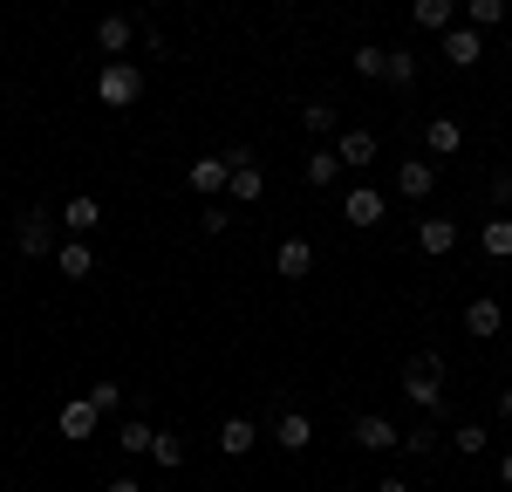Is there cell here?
<instances>
[{
    "instance_id": "1",
    "label": "cell",
    "mask_w": 512,
    "mask_h": 492,
    "mask_svg": "<svg viewBox=\"0 0 512 492\" xmlns=\"http://www.w3.org/2000/svg\"><path fill=\"white\" fill-rule=\"evenodd\" d=\"M403 404H417L424 417H444V356L437 349H417L403 363Z\"/></svg>"
},
{
    "instance_id": "2",
    "label": "cell",
    "mask_w": 512,
    "mask_h": 492,
    "mask_svg": "<svg viewBox=\"0 0 512 492\" xmlns=\"http://www.w3.org/2000/svg\"><path fill=\"white\" fill-rule=\"evenodd\" d=\"M14 246H21V260H55V219H48V205H28L21 212V226H14Z\"/></svg>"
},
{
    "instance_id": "3",
    "label": "cell",
    "mask_w": 512,
    "mask_h": 492,
    "mask_svg": "<svg viewBox=\"0 0 512 492\" xmlns=\"http://www.w3.org/2000/svg\"><path fill=\"white\" fill-rule=\"evenodd\" d=\"M144 96V76L130 69V62H103V76H96V103H110V110H130Z\"/></svg>"
},
{
    "instance_id": "4",
    "label": "cell",
    "mask_w": 512,
    "mask_h": 492,
    "mask_svg": "<svg viewBox=\"0 0 512 492\" xmlns=\"http://www.w3.org/2000/svg\"><path fill=\"white\" fill-rule=\"evenodd\" d=\"M383 212H390V192H376V185H349L342 219H349L355 233H376V226H383Z\"/></svg>"
},
{
    "instance_id": "5",
    "label": "cell",
    "mask_w": 512,
    "mask_h": 492,
    "mask_svg": "<svg viewBox=\"0 0 512 492\" xmlns=\"http://www.w3.org/2000/svg\"><path fill=\"white\" fill-rule=\"evenodd\" d=\"M96 424H103V410L89 404V397H69V404L55 410V431H62L69 445H89V438H96Z\"/></svg>"
},
{
    "instance_id": "6",
    "label": "cell",
    "mask_w": 512,
    "mask_h": 492,
    "mask_svg": "<svg viewBox=\"0 0 512 492\" xmlns=\"http://www.w3.org/2000/svg\"><path fill=\"white\" fill-rule=\"evenodd\" d=\"M349 438L362 451H396V445H403V431H396L390 417H376V410H355V417H349Z\"/></svg>"
},
{
    "instance_id": "7",
    "label": "cell",
    "mask_w": 512,
    "mask_h": 492,
    "mask_svg": "<svg viewBox=\"0 0 512 492\" xmlns=\"http://www.w3.org/2000/svg\"><path fill=\"white\" fill-rule=\"evenodd\" d=\"M499 328H506V301H499V294H472V301H465V335L492 342Z\"/></svg>"
},
{
    "instance_id": "8",
    "label": "cell",
    "mask_w": 512,
    "mask_h": 492,
    "mask_svg": "<svg viewBox=\"0 0 512 492\" xmlns=\"http://www.w3.org/2000/svg\"><path fill=\"white\" fill-rule=\"evenodd\" d=\"M274 274L280 281H308V274H315V246L301 240V233H287V240L274 246Z\"/></svg>"
},
{
    "instance_id": "9",
    "label": "cell",
    "mask_w": 512,
    "mask_h": 492,
    "mask_svg": "<svg viewBox=\"0 0 512 492\" xmlns=\"http://www.w3.org/2000/svg\"><path fill=\"white\" fill-rule=\"evenodd\" d=\"M478 55H485V35H478L472 21L444 28V62H451V69H478Z\"/></svg>"
},
{
    "instance_id": "10",
    "label": "cell",
    "mask_w": 512,
    "mask_h": 492,
    "mask_svg": "<svg viewBox=\"0 0 512 492\" xmlns=\"http://www.w3.org/2000/svg\"><path fill=\"white\" fill-rule=\"evenodd\" d=\"M274 445L280 451H308L315 445V417H308V410H274Z\"/></svg>"
},
{
    "instance_id": "11",
    "label": "cell",
    "mask_w": 512,
    "mask_h": 492,
    "mask_svg": "<svg viewBox=\"0 0 512 492\" xmlns=\"http://www.w3.org/2000/svg\"><path fill=\"white\" fill-rule=\"evenodd\" d=\"M62 226H69V240H89V233L103 226V205L89 199V192H69V199H62Z\"/></svg>"
},
{
    "instance_id": "12",
    "label": "cell",
    "mask_w": 512,
    "mask_h": 492,
    "mask_svg": "<svg viewBox=\"0 0 512 492\" xmlns=\"http://www.w3.org/2000/svg\"><path fill=\"white\" fill-rule=\"evenodd\" d=\"M376 151H383V144H376L369 130H342V137H335V158H342V171H369V164H376Z\"/></svg>"
},
{
    "instance_id": "13",
    "label": "cell",
    "mask_w": 512,
    "mask_h": 492,
    "mask_svg": "<svg viewBox=\"0 0 512 492\" xmlns=\"http://www.w3.org/2000/svg\"><path fill=\"white\" fill-rule=\"evenodd\" d=\"M458 246V219H444V212H431L424 226H417V253H431V260H444Z\"/></svg>"
},
{
    "instance_id": "14",
    "label": "cell",
    "mask_w": 512,
    "mask_h": 492,
    "mask_svg": "<svg viewBox=\"0 0 512 492\" xmlns=\"http://www.w3.org/2000/svg\"><path fill=\"white\" fill-rule=\"evenodd\" d=\"M396 192H403V199H431V192H437L431 158H403V164H396Z\"/></svg>"
},
{
    "instance_id": "15",
    "label": "cell",
    "mask_w": 512,
    "mask_h": 492,
    "mask_svg": "<svg viewBox=\"0 0 512 492\" xmlns=\"http://www.w3.org/2000/svg\"><path fill=\"white\" fill-rule=\"evenodd\" d=\"M458 144H465V123L458 117H431L424 123V151H431V158H458Z\"/></svg>"
},
{
    "instance_id": "16",
    "label": "cell",
    "mask_w": 512,
    "mask_h": 492,
    "mask_svg": "<svg viewBox=\"0 0 512 492\" xmlns=\"http://www.w3.org/2000/svg\"><path fill=\"white\" fill-rule=\"evenodd\" d=\"M130 35H137V28H130V14H103V21H96V48H103L110 62L130 55Z\"/></svg>"
},
{
    "instance_id": "17",
    "label": "cell",
    "mask_w": 512,
    "mask_h": 492,
    "mask_svg": "<svg viewBox=\"0 0 512 492\" xmlns=\"http://www.w3.org/2000/svg\"><path fill=\"white\" fill-rule=\"evenodd\" d=\"M55 267H62V281H89V274H96V246L62 240L55 246Z\"/></svg>"
},
{
    "instance_id": "18",
    "label": "cell",
    "mask_w": 512,
    "mask_h": 492,
    "mask_svg": "<svg viewBox=\"0 0 512 492\" xmlns=\"http://www.w3.org/2000/svg\"><path fill=\"white\" fill-rule=\"evenodd\" d=\"M253 445H260V424H253V417H226V424H219V451H226V458H246Z\"/></svg>"
},
{
    "instance_id": "19",
    "label": "cell",
    "mask_w": 512,
    "mask_h": 492,
    "mask_svg": "<svg viewBox=\"0 0 512 492\" xmlns=\"http://www.w3.org/2000/svg\"><path fill=\"white\" fill-rule=\"evenodd\" d=\"M410 21L444 35V28H458V0H410Z\"/></svg>"
},
{
    "instance_id": "20",
    "label": "cell",
    "mask_w": 512,
    "mask_h": 492,
    "mask_svg": "<svg viewBox=\"0 0 512 492\" xmlns=\"http://www.w3.org/2000/svg\"><path fill=\"white\" fill-rule=\"evenodd\" d=\"M233 185V164L226 158H198L192 164V192H226Z\"/></svg>"
},
{
    "instance_id": "21",
    "label": "cell",
    "mask_w": 512,
    "mask_h": 492,
    "mask_svg": "<svg viewBox=\"0 0 512 492\" xmlns=\"http://www.w3.org/2000/svg\"><path fill=\"white\" fill-rule=\"evenodd\" d=\"M383 82L410 96V89H417V55H410V48H390V62H383Z\"/></svg>"
},
{
    "instance_id": "22",
    "label": "cell",
    "mask_w": 512,
    "mask_h": 492,
    "mask_svg": "<svg viewBox=\"0 0 512 492\" xmlns=\"http://www.w3.org/2000/svg\"><path fill=\"white\" fill-rule=\"evenodd\" d=\"M478 246H485L492 260H512V212H499V219H485V233H478Z\"/></svg>"
},
{
    "instance_id": "23",
    "label": "cell",
    "mask_w": 512,
    "mask_h": 492,
    "mask_svg": "<svg viewBox=\"0 0 512 492\" xmlns=\"http://www.w3.org/2000/svg\"><path fill=\"white\" fill-rule=\"evenodd\" d=\"M465 21H472L478 35H485V28H506L512 7H506V0H465Z\"/></svg>"
},
{
    "instance_id": "24",
    "label": "cell",
    "mask_w": 512,
    "mask_h": 492,
    "mask_svg": "<svg viewBox=\"0 0 512 492\" xmlns=\"http://www.w3.org/2000/svg\"><path fill=\"white\" fill-rule=\"evenodd\" d=\"M239 205H260L267 199V178H260V164H246V171H233V185H226Z\"/></svg>"
},
{
    "instance_id": "25",
    "label": "cell",
    "mask_w": 512,
    "mask_h": 492,
    "mask_svg": "<svg viewBox=\"0 0 512 492\" xmlns=\"http://www.w3.org/2000/svg\"><path fill=\"white\" fill-rule=\"evenodd\" d=\"M151 438H158V431H151V424H144V417H123V431H117L123 458H137V451H151Z\"/></svg>"
},
{
    "instance_id": "26",
    "label": "cell",
    "mask_w": 512,
    "mask_h": 492,
    "mask_svg": "<svg viewBox=\"0 0 512 492\" xmlns=\"http://www.w3.org/2000/svg\"><path fill=\"white\" fill-rule=\"evenodd\" d=\"M383 62H390V48H376V41L355 48V76H362V82H383Z\"/></svg>"
},
{
    "instance_id": "27",
    "label": "cell",
    "mask_w": 512,
    "mask_h": 492,
    "mask_svg": "<svg viewBox=\"0 0 512 492\" xmlns=\"http://www.w3.org/2000/svg\"><path fill=\"white\" fill-rule=\"evenodd\" d=\"M301 130H308V137H335V103H308V110H301Z\"/></svg>"
},
{
    "instance_id": "28",
    "label": "cell",
    "mask_w": 512,
    "mask_h": 492,
    "mask_svg": "<svg viewBox=\"0 0 512 492\" xmlns=\"http://www.w3.org/2000/svg\"><path fill=\"white\" fill-rule=\"evenodd\" d=\"M301 178H308V185H335V178H342V158H335V151H315Z\"/></svg>"
},
{
    "instance_id": "29",
    "label": "cell",
    "mask_w": 512,
    "mask_h": 492,
    "mask_svg": "<svg viewBox=\"0 0 512 492\" xmlns=\"http://www.w3.org/2000/svg\"><path fill=\"white\" fill-rule=\"evenodd\" d=\"M403 451H410V458H431L437 451V424H410V431H403Z\"/></svg>"
},
{
    "instance_id": "30",
    "label": "cell",
    "mask_w": 512,
    "mask_h": 492,
    "mask_svg": "<svg viewBox=\"0 0 512 492\" xmlns=\"http://www.w3.org/2000/svg\"><path fill=\"white\" fill-rule=\"evenodd\" d=\"M151 458H158V465H185V445H178V431H158V438H151Z\"/></svg>"
},
{
    "instance_id": "31",
    "label": "cell",
    "mask_w": 512,
    "mask_h": 492,
    "mask_svg": "<svg viewBox=\"0 0 512 492\" xmlns=\"http://www.w3.org/2000/svg\"><path fill=\"white\" fill-rule=\"evenodd\" d=\"M89 404H96L103 417H110V410H123V390L110 383V376H103V383H89Z\"/></svg>"
},
{
    "instance_id": "32",
    "label": "cell",
    "mask_w": 512,
    "mask_h": 492,
    "mask_svg": "<svg viewBox=\"0 0 512 492\" xmlns=\"http://www.w3.org/2000/svg\"><path fill=\"white\" fill-rule=\"evenodd\" d=\"M451 445L465 451V458H478V451H485V424H458V438H451Z\"/></svg>"
},
{
    "instance_id": "33",
    "label": "cell",
    "mask_w": 512,
    "mask_h": 492,
    "mask_svg": "<svg viewBox=\"0 0 512 492\" xmlns=\"http://www.w3.org/2000/svg\"><path fill=\"white\" fill-rule=\"evenodd\" d=\"M198 226H205V233H212V240H219V233H226V226H233V212H226V205H205V219H198Z\"/></svg>"
},
{
    "instance_id": "34",
    "label": "cell",
    "mask_w": 512,
    "mask_h": 492,
    "mask_svg": "<svg viewBox=\"0 0 512 492\" xmlns=\"http://www.w3.org/2000/svg\"><path fill=\"white\" fill-rule=\"evenodd\" d=\"M226 164H233V171H246V164H260V151H253V144L239 137V144H226Z\"/></svg>"
},
{
    "instance_id": "35",
    "label": "cell",
    "mask_w": 512,
    "mask_h": 492,
    "mask_svg": "<svg viewBox=\"0 0 512 492\" xmlns=\"http://www.w3.org/2000/svg\"><path fill=\"white\" fill-rule=\"evenodd\" d=\"M492 205H499V212H512V178H492Z\"/></svg>"
},
{
    "instance_id": "36",
    "label": "cell",
    "mask_w": 512,
    "mask_h": 492,
    "mask_svg": "<svg viewBox=\"0 0 512 492\" xmlns=\"http://www.w3.org/2000/svg\"><path fill=\"white\" fill-rule=\"evenodd\" d=\"M492 472H499V486L512 492V451H506V458H499V465H492Z\"/></svg>"
},
{
    "instance_id": "37",
    "label": "cell",
    "mask_w": 512,
    "mask_h": 492,
    "mask_svg": "<svg viewBox=\"0 0 512 492\" xmlns=\"http://www.w3.org/2000/svg\"><path fill=\"white\" fill-rule=\"evenodd\" d=\"M103 492H144V486H137V479L123 472V479H110V486H103Z\"/></svg>"
},
{
    "instance_id": "38",
    "label": "cell",
    "mask_w": 512,
    "mask_h": 492,
    "mask_svg": "<svg viewBox=\"0 0 512 492\" xmlns=\"http://www.w3.org/2000/svg\"><path fill=\"white\" fill-rule=\"evenodd\" d=\"M376 492H410V486H403V479L390 472V479H376Z\"/></svg>"
},
{
    "instance_id": "39",
    "label": "cell",
    "mask_w": 512,
    "mask_h": 492,
    "mask_svg": "<svg viewBox=\"0 0 512 492\" xmlns=\"http://www.w3.org/2000/svg\"><path fill=\"white\" fill-rule=\"evenodd\" d=\"M499 417H506V424H512V383H506V397H499Z\"/></svg>"
},
{
    "instance_id": "40",
    "label": "cell",
    "mask_w": 512,
    "mask_h": 492,
    "mask_svg": "<svg viewBox=\"0 0 512 492\" xmlns=\"http://www.w3.org/2000/svg\"><path fill=\"white\" fill-rule=\"evenodd\" d=\"M0 253H7V233H0Z\"/></svg>"
},
{
    "instance_id": "41",
    "label": "cell",
    "mask_w": 512,
    "mask_h": 492,
    "mask_svg": "<svg viewBox=\"0 0 512 492\" xmlns=\"http://www.w3.org/2000/svg\"><path fill=\"white\" fill-rule=\"evenodd\" d=\"M0 117H7V103H0Z\"/></svg>"
},
{
    "instance_id": "42",
    "label": "cell",
    "mask_w": 512,
    "mask_h": 492,
    "mask_svg": "<svg viewBox=\"0 0 512 492\" xmlns=\"http://www.w3.org/2000/svg\"><path fill=\"white\" fill-rule=\"evenodd\" d=\"M0 438H7V424H0Z\"/></svg>"
},
{
    "instance_id": "43",
    "label": "cell",
    "mask_w": 512,
    "mask_h": 492,
    "mask_svg": "<svg viewBox=\"0 0 512 492\" xmlns=\"http://www.w3.org/2000/svg\"><path fill=\"white\" fill-rule=\"evenodd\" d=\"M0 492H14V486H0Z\"/></svg>"
},
{
    "instance_id": "44",
    "label": "cell",
    "mask_w": 512,
    "mask_h": 492,
    "mask_svg": "<svg viewBox=\"0 0 512 492\" xmlns=\"http://www.w3.org/2000/svg\"><path fill=\"white\" fill-rule=\"evenodd\" d=\"M506 41H512V28H506Z\"/></svg>"
}]
</instances>
